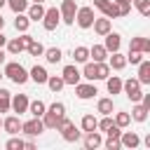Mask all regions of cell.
Listing matches in <instances>:
<instances>
[{"label":"cell","mask_w":150,"mask_h":150,"mask_svg":"<svg viewBox=\"0 0 150 150\" xmlns=\"http://www.w3.org/2000/svg\"><path fill=\"white\" fill-rule=\"evenodd\" d=\"M5 5H7V0H0V9H2V7H5Z\"/></svg>","instance_id":"obj_53"},{"label":"cell","mask_w":150,"mask_h":150,"mask_svg":"<svg viewBox=\"0 0 150 150\" xmlns=\"http://www.w3.org/2000/svg\"><path fill=\"white\" fill-rule=\"evenodd\" d=\"M131 5L138 9L141 16H150V0H131Z\"/></svg>","instance_id":"obj_37"},{"label":"cell","mask_w":150,"mask_h":150,"mask_svg":"<svg viewBox=\"0 0 150 150\" xmlns=\"http://www.w3.org/2000/svg\"><path fill=\"white\" fill-rule=\"evenodd\" d=\"M47 77H49V73H47V68L45 66H33L30 70H28V80H33L35 84H45L47 82Z\"/></svg>","instance_id":"obj_14"},{"label":"cell","mask_w":150,"mask_h":150,"mask_svg":"<svg viewBox=\"0 0 150 150\" xmlns=\"http://www.w3.org/2000/svg\"><path fill=\"white\" fill-rule=\"evenodd\" d=\"M103 38H105L103 47H105V52H108V54H112V52H120V47H122V35H120V33L110 30V33H105Z\"/></svg>","instance_id":"obj_9"},{"label":"cell","mask_w":150,"mask_h":150,"mask_svg":"<svg viewBox=\"0 0 150 150\" xmlns=\"http://www.w3.org/2000/svg\"><path fill=\"white\" fill-rule=\"evenodd\" d=\"M33 2H45V0H33Z\"/></svg>","instance_id":"obj_55"},{"label":"cell","mask_w":150,"mask_h":150,"mask_svg":"<svg viewBox=\"0 0 150 150\" xmlns=\"http://www.w3.org/2000/svg\"><path fill=\"white\" fill-rule=\"evenodd\" d=\"M2 77H5V73H2V70H0V80H2Z\"/></svg>","instance_id":"obj_54"},{"label":"cell","mask_w":150,"mask_h":150,"mask_svg":"<svg viewBox=\"0 0 150 150\" xmlns=\"http://www.w3.org/2000/svg\"><path fill=\"white\" fill-rule=\"evenodd\" d=\"M91 26H94V33H96V35H101V38H103L105 33H110V30H112V21H110L108 16L94 19V23H91Z\"/></svg>","instance_id":"obj_17"},{"label":"cell","mask_w":150,"mask_h":150,"mask_svg":"<svg viewBox=\"0 0 150 150\" xmlns=\"http://www.w3.org/2000/svg\"><path fill=\"white\" fill-rule=\"evenodd\" d=\"M42 56L47 59V63H59V61L63 59V52H61L59 47H49V49L42 52Z\"/></svg>","instance_id":"obj_25"},{"label":"cell","mask_w":150,"mask_h":150,"mask_svg":"<svg viewBox=\"0 0 150 150\" xmlns=\"http://www.w3.org/2000/svg\"><path fill=\"white\" fill-rule=\"evenodd\" d=\"M5 45H7V38H5V35H2V30H0V47H5Z\"/></svg>","instance_id":"obj_51"},{"label":"cell","mask_w":150,"mask_h":150,"mask_svg":"<svg viewBox=\"0 0 150 150\" xmlns=\"http://www.w3.org/2000/svg\"><path fill=\"white\" fill-rule=\"evenodd\" d=\"M21 131L26 134V136H40L42 131H45V124H42V117H30L28 122H21Z\"/></svg>","instance_id":"obj_7"},{"label":"cell","mask_w":150,"mask_h":150,"mask_svg":"<svg viewBox=\"0 0 150 150\" xmlns=\"http://www.w3.org/2000/svg\"><path fill=\"white\" fill-rule=\"evenodd\" d=\"M26 52H28L30 56H42V52H45V47H42V45H40L38 40H33V42H30V45L26 47Z\"/></svg>","instance_id":"obj_40"},{"label":"cell","mask_w":150,"mask_h":150,"mask_svg":"<svg viewBox=\"0 0 150 150\" xmlns=\"http://www.w3.org/2000/svg\"><path fill=\"white\" fill-rule=\"evenodd\" d=\"M136 80H138L141 84H150V61H148V59H143V61L138 63V75H136Z\"/></svg>","instance_id":"obj_20"},{"label":"cell","mask_w":150,"mask_h":150,"mask_svg":"<svg viewBox=\"0 0 150 150\" xmlns=\"http://www.w3.org/2000/svg\"><path fill=\"white\" fill-rule=\"evenodd\" d=\"M143 84L136 80V77H129V80H122V94L131 101V103H136V101H141V96H143V89H141Z\"/></svg>","instance_id":"obj_3"},{"label":"cell","mask_w":150,"mask_h":150,"mask_svg":"<svg viewBox=\"0 0 150 150\" xmlns=\"http://www.w3.org/2000/svg\"><path fill=\"white\" fill-rule=\"evenodd\" d=\"M61 77H63V82L66 84H77L80 82V77H82V73L77 70V66L75 63H68V66H63V73H61Z\"/></svg>","instance_id":"obj_10"},{"label":"cell","mask_w":150,"mask_h":150,"mask_svg":"<svg viewBox=\"0 0 150 150\" xmlns=\"http://www.w3.org/2000/svg\"><path fill=\"white\" fill-rule=\"evenodd\" d=\"M96 94H98V89H96L94 82H77V84H75V96H77L80 101H89V98H94Z\"/></svg>","instance_id":"obj_6"},{"label":"cell","mask_w":150,"mask_h":150,"mask_svg":"<svg viewBox=\"0 0 150 150\" xmlns=\"http://www.w3.org/2000/svg\"><path fill=\"white\" fill-rule=\"evenodd\" d=\"M73 59H75V63H87L89 61V47H75L73 49Z\"/></svg>","instance_id":"obj_29"},{"label":"cell","mask_w":150,"mask_h":150,"mask_svg":"<svg viewBox=\"0 0 150 150\" xmlns=\"http://www.w3.org/2000/svg\"><path fill=\"white\" fill-rule=\"evenodd\" d=\"M112 110H115L112 98H98V101H96V112H101V115H112Z\"/></svg>","instance_id":"obj_24"},{"label":"cell","mask_w":150,"mask_h":150,"mask_svg":"<svg viewBox=\"0 0 150 150\" xmlns=\"http://www.w3.org/2000/svg\"><path fill=\"white\" fill-rule=\"evenodd\" d=\"M59 12H61V23H66V26H73V23H75L77 2H75V0H63V2H61V7H59Z\"/></svg>","instance_id":"obj_5"},{"label":"cell","mask_w":150,"mask_h":150,"mask_svg":"<svg viewBox=\"0 0 150 150\" xmlns=\"http://www.w3.org/2000/svg\"><path fill=\"white\" fill-rule=\"evenodd\" d=\"M124 2H131V0H124Z\"/></svg>","instance_id":"obj_57"},{"label":"cell","mask_w":150,"mask_h":150,"mask_svg":"<svg viewBox=\"0 0 150 150\" xmlns=\"http://www.w3.org/2000/svg\"><path fill=\"white\" fill-rule=\"evenodd\" d=\"M26 16H28L30 21H42V16H45V7H42V2H33V5H28Z\"/></svg>","instance_id":"obj_19"},{"label":"cell","mask_w":150,"mask_h":150,"mask_svg":"<svg viewBox=\"0 0 150 150\" xmlns=\"http://www.w3.org/2000/svg\"><path fill=\"white\" fill-rule=\"evenodd\" d=\"M120 143H122V148L134 150V148L141 145V136H138L136 131H122V134H120Z\"/></svg>","instance_id":"obj_12"},{"label":"cell","mask_w":150,"mask_h":150,"mask_svg":"<svg viewBox=\"0 0 150 150\" xmlns=\"http://www.w3.org/2000/svg\"><path fill=\"white\" fill-rule=\"evenodd\" d=\"M5 28V19H2V14H0V30Z\"/></svg>","instance_id":"obj_52"},{"label":"cell","mask_w":150,"mask_h":150,"mask_svg":"<svg viewBox=\"0 0 150 150\" xmlns=\"http://www.w3.org/2000/svg\"><path fill=\"white\" fill-rule=\"evenodd\" d=\"M2 129H5L9 136H16V134L21 131V120H19V115H9V117H5V120H2Z\"/></svg>","instance_id":"obj_15"},{"label":"cell","mask_w":150,"mask_h":150,"mask_svg":"<svg viewBox=\"0 0 150 150\" xmlns=\"http://www.w3.org/2000/svg\"><path fill=\"white\" fill-rule=\"evenodd\" d=\"M103 16H108V19H117V16H120V12H117V5H115L112 0H110V7L103 12Z\"/></svg>","instance_id":"obj_45"},{"label":"cell","mask_w":150,"mask_h":150,"mask_svg":"<svg viewBox=\"0 0 150 150\" xmlns=\"http://www.w3.org/2000/svg\"><path fill=\"white\" fill-rule=\"evenodd\" d=\"M45 110H47V105H45V101H40V98L28 103V112H30L33 117H42V112H45Z\"/></svg>","instance_id":"obj_31"},{"label":"cell","mask_w":150,"mask_h":150,"mask_svg":"<svg viewBox=\"0 0 150 150\" xmlns=\"http://www.w3.org/2000/svg\"><path fill=\"white\" fill-rule=\"evenodd\" d=\"M28 26H30V19L26 16V12H19V14H16V19H14V28H16L19 33H26V30H28Z\"/></svg>","instance_id":"obj_26"},{"label":"cell","mask_w":150,"mask_h":150,"mask_svg":"<svg viewBox=\"0 0 150 150\" xmlns=\"http://www.w3.org/2000/svg\"><path fill=\"white\" fill-rule=\"evenodd\" d=\"M26 49V45L21 42V38H12V40H7V52L9 54H21Z\"/></svg>","instance_id":"obj_33"},{"label":"cell","mask_w":150,"mask_h":150,"mask_svg":"<svg viewBox=\"0 0 150 150\" xmlns=\"http://www.w3.org/2000/svg\"><path fill=\"white\" fill-rule=\"evenodd\" d=\"M23 150H35V143L33 141H23Z\"/></svg>","instance_id":"obj_49"},{"label":"cell","mask_w":150,"mask_h":150,"mask_svg":"<svg viewBox=\"0 0 150 150\" xmlns=\"http://www.w3.org/2000/svg\"><path fill=\"white\" fill-rule=\"evenodd\" d=\"M89 59H94V61H105V59H108L105 47H103V45H94V47H89Z\"/></svg>","instance_id":"obj_27"},{"label":"cell","mask_w":150,"mask_h":150,"mask_svg":"<svg viewBox=\"0 0 150 150\" xmlns=\"http://www.w3.org/2000/svg\"><path fill=\"white\" fill-rule=\"evenodd\" d=\"M59 23H61V12H59L56 7L45 9V16H42V28H45V30H54Z\"/></svg>","instance_id":"obj_8"},{"label":"cell","mask_w":150,"mask_h":150,"mask_svg":"<svg viewBox=\"0 0 150 150\" xmlns=\"http://www.w3.org/2000/svg\"><path fill=\"white\" fill-rule=\"evenodd\" d=\"M103 145V138H101V131H87L84 134V148L87 150H96V148H101Z\"/></svg>","instance_id":"obj_16"},{"label":"cell","mask_w":150,"mask_h":150,"mask_svg":"<svg viewBox=\"0 0 150 150\" xmlns=\"http://www.w3.org/2000/svg\"><path fill=\"white\" fill-rule=\"evenodd\" d=\"M7 7L14 14H19V12H26L28 9V0H7Z\"/></svg>","instance_id":"obj_38"},{"label":"cell","mask_w":150,"mask_h":150,"mask_svg":"<svg viewBox=\"0 0 150 150\" xmlns=\"http://www.w3.org/2000/svg\"><path fill=\"white\" fill-rule=\"evenodd\" d=\"M94 19H96V14H94V7H77V12H75V23L80 26V28H91V23H94Z\"/></svg>","instance_id":"obj_4"},{"label":"cell","mask_w":150,"mask_h":150,"mask_svg":"<svg viewBox=\"0 0 150 150\" xmlns=\"http://www.w3.org/2000/svg\"><path fill=\"white\" fill-rule=\"evenodd\" d=\"M96 124H98V120L94 117V115H84L82 117V122H80V127H82V131L87 134V131H94L96 129Z\"/></svg>","instance_id":"obj_36"},{"label":"cell","mask_w":150,"mask_h":150,"mask_svg":"<svg viewBox=\"0 0 150 150\" xmlns=\"http://www.w3.org/2000/svg\"><path fill=\"white\" fill-rule=\"evenodd\" d=\"M94 7H96V9L101 12V14H103V12H105V9L110 7V0H94Z\"/></svg>","instance_id":"obj_47"},{"label":"cell","mask_w":150,"mask_h":150,"mask_svg":"<svg viewBox=\"0 0 150 150\" xmlns=\"http://www.w3.org/2000/svg\"><path fill=\"white\" fill-rule=\"evenodd\" d=\"M112 122H115V124H117L120 129H124L127 124H131V115H129V112H124V110H120V112H115Z\"/></svg>","instance_id":"obj_35"},{"label":"cell","mask_w":150,"mask_h":150,"mask_svg":"<svg viewBox=\"0 0 150 150\" xmlns=\"http://www.w3.org/2000/svg\"><path fill=\"white\" fill-rule=\"evenodd\" d=\"M112 2L117 5L120 16H129V14H131V2H124V0H112Z\"/></svg>","instance_id":"obj_39"},{"label":"cell","mask_w":150,"mask_h":150,"mask_svg":"<svg viewBox=\"0 0 150 150\" xmlns=\"http://www.w3.org/2000/svg\"><path fill=\"white\" fill-rule=\"evenodd\" d=\"M82 77H84L87 82H96V63H94V61H87V63H84Z\"/></svg>","instance_id":"obj_30"},{"label":"cell","mask_w":150,"mask_h":150,"mask_svg":"<svg viewBox=\"0 0 150 150\" xmlns=\"http://www.w3.org/2000/svg\"><path fill=\"white\" fill-rule=\"evenodd\" d=\"M5 59H7V54H5V49H2V47H0V66H2V63H5Z\"/></svg>","instance_id":"obj_50"},{"label":"cell","mask_w":150,"mask_h":150,"mask_svg":"<svg viewBox=\"0 0 150 150\" xmlns=\"http://www.w3.org/2000/svg\"><path fill=\"white\" fill-rule=\"evenodd\" d=\"M105 134H108V138H120V134H122V129H120L117 124H112V127H110V129H108Z\"/></svg>","instance_id":"obj_48"},{"label":"cell","mask_w":150,"mask_h":150,"mask_svg":"<svg viewBox=\"0 0 150 150\" xmlns=\"http://www.w3.org/2000/svg\"><path fill=\"white\" fill-rule=\"evenodd\" d=\"M103 145H105L108 150H120V148H122L120 138H105V141H103Z\"/></svg>","instance_id":"obj_46"},{"label":"cell","mask_w":150,"mask_h":150,"mask_svg":"<svg viewBox=\"0 0 150 150\" xmlns=\"http://www.w3.org/2000/svg\"><path fill=\"white\" fill-rule=\"evenodd\" d=\"M94 63H96V80H105V77L110 75L108 61H94Z\"/></svg>","instance_id":"obj_34"},{"label":"cell","mask_w":150,"mask_h":150,"mask_svg":"<svg viewBox=\"0 0 150 150\" xmlns=\"http://www.w3.org/2000/svg\"><path fill=\"white\" fill-rule=\"evenodd\" d=\"M5 148H7V150H23V141L16 138V136H12V138L5 143Z\"/></svg>","instance_id":"obj_44"},{"label":"cell","mask_w":150,"mask_h":150,"mask_svg":"<svg viewBox=\"0 0 150 150\" xmlns=\"http://www.w3.org/2000/svg\"><path fill=\"white\" fill-rule=\"evenodd\" d=\"M148 112H150V110H148L141 101H136L129 115H131V120H134V122H145V120H148Z\"/></svg>","instance_id":"obj_18"},{"label":"cell","mask_w":150,"mask_h":150,"mask_svg":"<svg viewBox=\"0 0 150 150\" xmlns=\"http://www.w3.org/2000/svg\"><path fill=\"white\" fill-rule=\"evenodd\" d=\"M108 66H110V70H124V66H127V56L120 54V52H112Z\"/></svg>","instance_id":"obj_22"},{"label":"cell","mask_w":150,"mask_h":150,"mask_svg":"<svg viewBox=\"0 0 150 150\" xmlns=\"http://www.w3.org/2000/svg\"><path fill=\"white\" fill-rule=\"evenodd\" d=\"M143 59H145L143 52H129V54H127V63H131V66H138Z\"/></svg>","instance_id":"obj_41"},{"label":"cell","mask_w":150,"mask_h":150,"mask_svg":"<svg viewBox=\"0 0 150 150\" xmlns=\"http://www.w3.org/2000/svg\"><path fill=\"white\" fill-rule=\"evenodd\" d=\"M105 87H108V94H122V77H117V75H108L105 77Z\"/></svg>","instance_id":"obj_23"},{"label":"cell","mask_w":150,"mask_h":150,"mask_svg":"<svg viewBox=\"0 0 150 150\" xmlns=\"http://www.w3.org/2000/svg\"><path fill=\"white\" fill-rule=\"evenodd\" d=\"M28 96L26 94H16V96H12V103H9V110H14V112H19V115H23V112H28Z\"/></svg>","instance_id":"obj_11"},{"label":"cell","mask_w":150,"mask_h":150,"mask_svg":"<svg viewBox=\"0 0 150 150\" xmlns=\"http://www.w3.org/2000/svg\"><path fill=\"white\" fill-rule=\"evenodd\" d=\"M129 52H143V54H150V40L143 38V35L131 38V42H129Z\"/></svg>","instance_id":"obj_13"},{"label":"cell","mask_w":150,"mask_h":150,"mask_svg":"<svg viewBox=\"0 0 150 150\" xmlns=\"http://www.w3.org/2000/svg\"><path fill=\"white\" fill-rule=\"evenodd\" d=\"M45 84H47V87H49L54 94H56V91H61V89L66 87V82H63V77H61V75H49Z\"/></svg>","instance_id":"obj_28"},{"label":"cell","mask_w":150,"mask_h":150,"mask_svg":"<svg viewBox=\"0 0 150 150\" xmlns=\"http://www.w3.org/2000/svg\"><path fill=\"white\" fill-rule=\"evenodd\" d=\"M112 124H115V122H112V117H110V115H103V120H98V124H96V129L105 134V131H108V129H110Z\"/></svg>","instance_id":"obj_42"},{"label":"cell","mask_w":150,"mask_h":150,"mask_svg":"<svg viewBox=\"0 0 150 150\" xmlns=\"http://www.w3.org/2000/svg\"><path fill=\"white\" fill-rule=\"evenodd\" d=\"M47 110H49V112H54V115H59V117H63V115H66V105H63L61 101H54Z\"/></svg>","instance_id":"obj_43"},{"label":"cell","mask_w":150,"mask_h":150,"mask_svg":"<svg viewBox=\"0 0 150 150\" xmlns=\"http://www.w3.org/2000/svg\"><path fill=\"white\" fill-rule=\"evenodd\" d=\"M63 117H66V115H63ZM42 124H45V129H54V131H56V127L61 124V117L54 115V112H49V110H45V112H42Z\"/></svg>","instance_id":"obj_21"},{"label":"cell","mask_w":150,"mask_h":150,"mask_svg":"<svg viewBox=\"0 0 150 150\" xmlns=\"http://www.w3.org/2000/svg\"><path fill=\"white\" fill-rule=\"evenodd\" d=\"M9 103H12V91L0 87V112H9Z\"/></svg>","instance_id":"obj_32"},{"label":"cell","mask_w":150,"mask_h":150,"mask_svg":"<svg viewBox=\"0 0 150 150\" xmlns=\"http://www.w3.org/2000/svg\"><path fill=\"white\" fill-rule=\"evenodd\" d=\"M56 131H61V138L63 141H68V143H75V141H80L82 138V131L68 120V117H61V124L56 127Z\"/></svg>","instance_id":"obj_2"},{"label":"cell","mask_w":150,"mask_h":150,"mask_svg":"<svg viewBox=\"0 0 150 150\" xmlns=\"http://www.w3.org/2000/svg\"><path fill=\"white\" fill-rule=\"evenodd\" d=\"M0 127H2V117H0Z\"/></svg>","instance_id":"obj_56"},{"label":"cell","mask_w":150,"mask_h":150,"mask_svg":"<svg viewBox=\"0 0 150 150\" xmlns=\"http://www.w3.org/2000/svg\"><path fill=\"white\" fill-rule=\"evenodd\" d=\"M5 77H9L14 84H26L28 82V70L21 66V63H16V61H9V63H5Z\"/></svg>","instance_id":"obj_1"}]
</instances>
